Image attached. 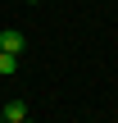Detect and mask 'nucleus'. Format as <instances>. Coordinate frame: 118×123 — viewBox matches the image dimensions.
<instances>
[{
  "label": "nucleus",
  "instance_id": "f03ea898",
  "mask_svg": "<svg viewBox=\"0 0 118 123\" xmlns=\"http://www.w3.org/2000/svg\"><path fill=\"white\" fill-rule=\"evenodd\" d=\"M0 119H9V123H23V119H27V100H18V96H14L9 105H0Z\"/></svg>",
  "mask_w": 118,
  "mask_h": 123
},
{
  "label": "nucleus",
  "instance_id": "7ed1b4c3",
  "mask_svg": "<svg viewBox=\"0 0 118 123\" xmlns=\"http://www.w3.org/2000/svg\"><path fill=\"white\" fill-rule=\"evenodd\" d=\"M14 73H18V55L0 50V78H14Z\"/></svg>",
  "mask_w": 118,
  "mask_h": 123
},
{
  "label": "nucleus",
  "instance_id": "20e7f679",
  "mask_svg": "<svg viewBox=\"0 0 118 123\" xmlns=\"http://www.w3.org/2000/svg\"><path fill=\"white\" fill-rule=\"evenodd\" d=\"M27 5H41V0H27Z\"/></svg>",
  "mask_w": 118,
  "mask_h": 123
},
{
  "label": "nucleus",
  "instance_id": "39448f33",
  "mask_svg": "<svg viewBox=\"0 0 118 123\" xmlns=\"http://www.w3.org/2000/svg\"><path fill=\"white\" fill-rule=\"evenodd\" d=\"M23 123H32V119H23Z\"/></svg>",
  "mask_w": 118,
  "mask_h": 123
},
{
  "label": "nucleus",
  "instance_id": "423d86ee",
  "mask_svg": "<svg viewBox=\"0 0 118 123\" xmlns=\"http://www.w3.org/2000/svg\"><path fill=\"white\" fill-rule=\"evenodd\" d=\"M0 123H9V119H0Z\"/></svg>",
  "mask_w": 118,
  "mask_h": 123
},
{
  "label": "nucleus",
  "instance_id": "f257e3e1",
  "mask_svg": "<svg viewBox=\"0 0 118 123\" xmlns=\"http://www.w3.org/2000/svg\"><path fill=\"white\" fill-rule=\"evenodd\" d=\"M27 46V37L18 32V27H0V50H9V55H18Z\"/></svg>",
  "mask_w": 118,
  "mask_h": 123
}]
</instances>
